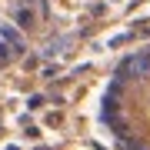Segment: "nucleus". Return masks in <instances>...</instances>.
Listing matches in <instances>:
<instances>
[{
  "label": "nucleus",
  "mask_w": 150,
  "mask_h": 150,
  "mask_svg": "<svg viewBox=\"0 0 150 150\" xmlns=\"http://www.w3.org/2000/svg\"><path fill=\"white\" fill-rule=\"evenodd\" d=\"M97 127L113 150H150V47L130 50L97 97Z\"/></svg>",
  "instance_id": "1"
},
{
  "label": "nucleus",
  "mask_w": 150,
  "mask_h": 150,
  "mask_svg": "<svg viewBox=\"0 0 150 150\" xmlns=\"http://www.w3.org/2000/svg\"><path fill=\"white\" fill-rule=\"evenodd\" d=\"M43 27V0H0V74L27 57Z\"/></svg>",
  "instance_id": "2"
}]
</instances>
